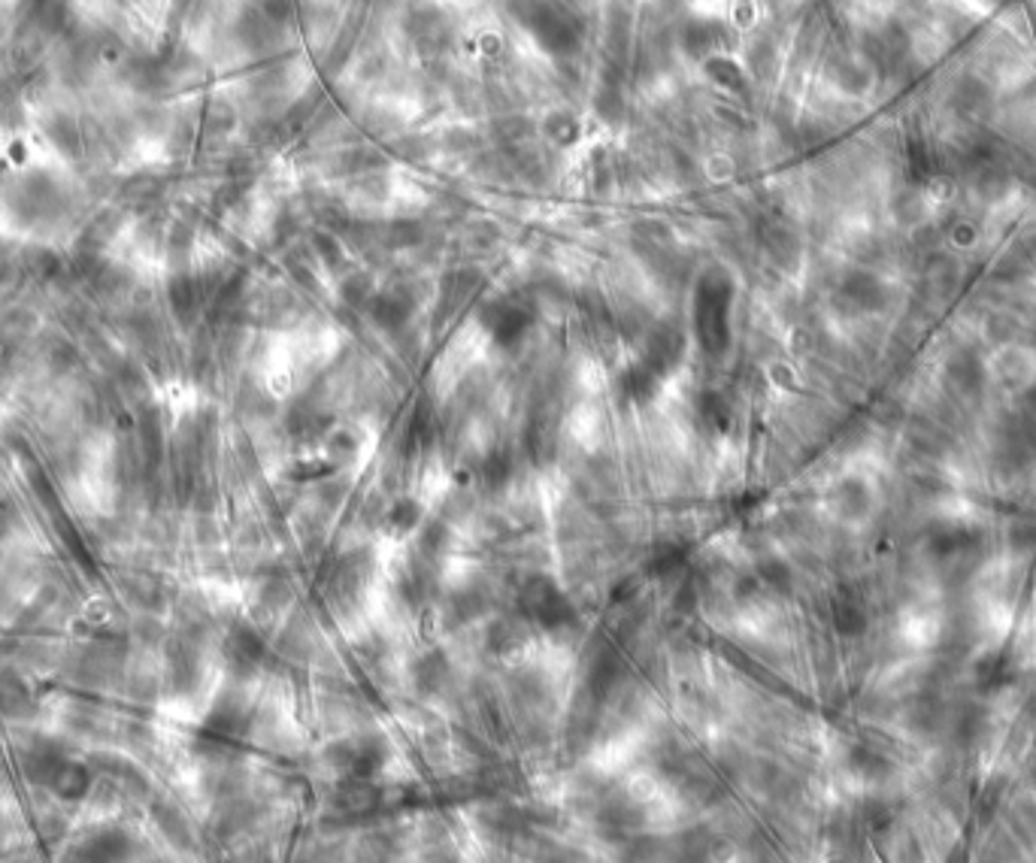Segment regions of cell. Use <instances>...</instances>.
Wrapping results in <instances>:
<instances>
[{"label": "cell", "instance_id": "1", "mask_svg": "<svg viewBox=\"0 0 1036 863\" xmlns=\"http://www.w3.org/2000/svg\"><path fill=\"white\" fill-rule=\"evenodd\" d=\"M522 609L531 621H537L546 630H564L576 624V609L570 597L546 576H534L522 588Z\"/></svg>", "mask_w": 1036, "mask_h": 863}, {"label": "cell", "instance_id": "2", "mask_svg": "<svg viewBox=\"0 0 1036 863\" xmlns=\"http://www.w3.org/2000/svg\"><path fill=\"white\" fill-rule=\"evenodd\" d=\"M331 761L334 767L349 776L352 782H367L373 779L382 764H385V745L373 736H361V739H346L340 745L331 748Z\"/></svg>", "mask_w": 1036, "mask_h": 863}, {"label": "cell", "instance_id": "3", "mask_svg": "<svg viewBox=\"0 0 1036 863\" xmlns=\"http://www.w3.org/2000/svg\"><path fill=\"white\" fill-rule=\"evenodd\" d=\"M482 325L497 346H515L525 337V331L531 325V315L522 312L518 306H509V303H491L482 312Z\"/></svg>", "mask_w": 1036, "mask_h": 863}, {"label": "cell", "instance_id": "4", "mask_svg": "<svg viewBox=\"0 0 1036 863\" xmlns=\"http://www.w3.org/2000/svg\"><path fill=\"white\" fill-rule=\"evenodd\" d=\"M409 312H412V300L403 291H382V294H376V300L370 306L373 321H376L379 328H385V331L403 328Z\"/></svg>", "mask_w": 1036, "mask_h": 863}, {"label": "cell", "instance_id": "5", "mask_svg": "<svg viewBox=\"0 0 1036 863\" xmlns=\"http://www.w3.org/2000/svg\"><path fill=\"white\" fill-rule=\"evenodd\" d=\"M679 358H682V337L676 331H658L652 337L649 349H646L643 364L649 370H655L658 376H664V373H670L679 364Z\"/></svg>", "mask_w": 1036, "mask_h": 863}, {"label": "cell", "instance_id": "6", "mask_svg": "<svg viewBox=\"0 0 1036 863\" xmlns=\"http://www.w3.org/2000/svg\"><path fill=\"white\" fill-rule=\"evenodd\" d=\"M658 382H661V376L655 373V370H649L643 361L640 364H634V367H628L625 373H621V379H618V391L621 394H625L631 403H649L655 394H658Z\"/></svg>", "mask_w": 1036, "mask_h": 863}, {"label": "cell", "instance_id": "7", "mask_svg": "<svg viewBox=\"0 0 1036 863\" xmlns=\"http://www.w3.org/2000/svg\"><path fill=\"white\" fill-rule=\"evenodd\" d=\"M261 652H264V645H261L258 633H252V630H246V627L237 630V633L231 636V642H228V655H231V661H234L237 670H252V667L258 664Z\"/></svg>", "mask_w": 1036, "mask_h": 863}, {"label": "cell", "instance_id": "8", "mask_svg": "<svg viewBox=\"0 0 1036 863\" xmlns=\"http://www.w3.org/2000/svg\"><path fill=\"white\" fill-rule=\"evenodd\" d=\"M419 521H422V509H419L416 500H397V503L388 509V527H391L394 533H406V530L416 527Z\"/></svg>", "mask_w": 1036, "mask_h": 863}, {"label": "cell", "instance_id": "9", "mask_svg": "<svg viewBox=\"0 0 1036 863\" xmlns=\"http://www.w3.org/2000/svg\"><path fill=\"white\" fill-rule=\"evenodd\" d=\"M31 328H34V318L31 315H7L4 321H0V340H4V343H19V340H25L28 334H31Z\"/></svg>", "mask_w": 1036, "mask_h": 863}, {"label": "cell", "instance_id": "10", "mask_svg": "<svg viewBox=\"0 0 1036 863\" xmlns=\"http://www.w3.org/2000/svg\"><path fill=\"white\" fill-rule=\"evenodd\" d=\"M446 670H449V664L443 661V655L422 658V664H419V685L422 688H437V682L446 676Z\"/></svg>", "mask_w": 1036, "mask_h": 863}, {"label": "cell", "instance_id": "11", "mask_svg": "<svg viewBox=\"0 0 1036 863\" xmlns=\"http://www.w3.org/2000/svg\"><path fill=\"white\" fill-rule=\"evenodd\" d=\"M509 476V461L503 455H491L488 464H485V482L488 485H503Z\"/></svg>", "mask_w": 1036, "mask_h": 863}]
</instances>
